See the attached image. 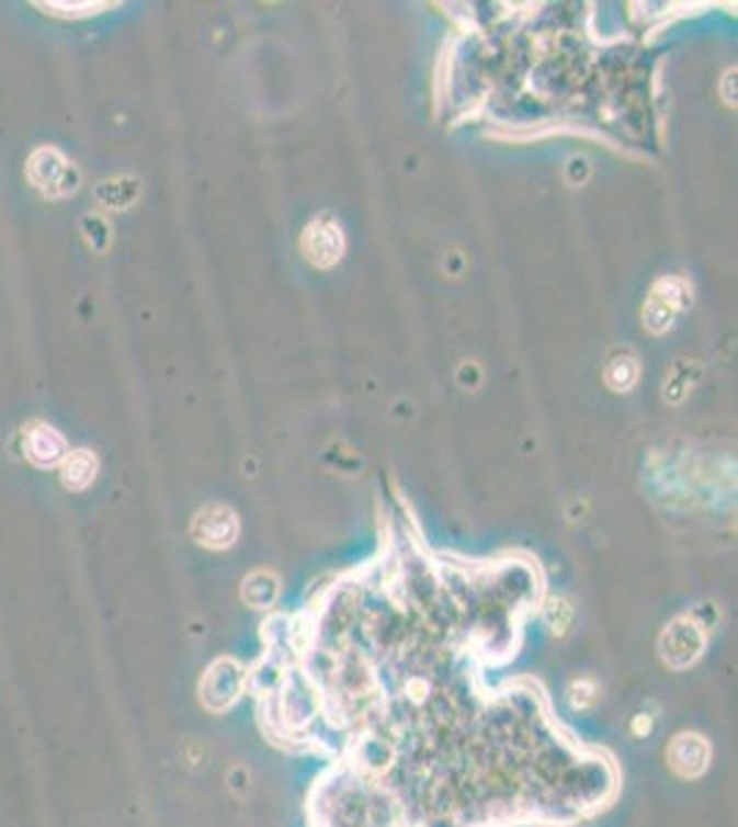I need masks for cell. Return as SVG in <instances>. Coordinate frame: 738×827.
<instances>
[{
	"mask_svg": "<svg viewBox=\"0 0 738 827\" xmlns=\"http://www.w3.org/2000/svg\"><path fill=\"white\" fill-rule=\"evenodd\" d=\"M686 304H689L686 284L678 282V279H665V282L656 284L654 293H650L648 306H645V326H648L650 331L670 329L675 315L681 313Z\"/></svg>",
	"mask_w": 738,
	"mask_h": 827,
	"instance_id": "cell-1",
	"label": "cell"
},
{
	"mask_svg": "<svg viewBox=\"0 0 738 827\" xmlns=\"http://www.w3.org/2000/svg\"><path fill=\"white\" fill-rule=\"evenodd\" d=\"M96 475V458L89 450H75L64 458L61 464V480L69 488H86Z\"/></svg>",
	"mask_w": 738,
	"mask_h": 827,
	"instance_id": "cell-7",
	"label": "cell"
},
{
	"mask_svg": "<svg viewBox=\"0 0 738 827\" xmlns=\"http://www.w3.org/2000/svg\"><path fill=\"white\" fill-rule=\"evenodd\" d=\"M344 240L337 224L331 222H315L304 235V251L315 265L328 268L342 257Z\"/></svg>",
	"mask_w": 738,
	"mask_h": 827,
	"instance_id": "cell-4",
	"label": "cell"
},
{
	"mask_svg": "<svg viewBox=\"0 0 738 827\" xmlns=\"http://www.w3.org/2000/svg\"><path fill=\"white\" fill-rule=\"evenodd\" d=\"M193 535L198 544L213 546V550H224V546L235 544L237 539V519L229 508L224 505H209L193 522Z\"/></svg>",
	"mask_w": 738,
	"mask_h": 827,
	"instance_id": "cell-2",
	"label": "cell"
},
{
	"mask_svg": "<svg viewBox=\"0 0 738 827\" xmlns=\"http://www.w3.org/2000/svg\"><path fill=\"white\" fill-rule=\"evenodd\" d=\"M276 593H279L276 577H271V574H265V571L246 579V590H242L246 601L254 607H271L273 601H276Z\"/></svg>",
	"mask_w": 738,
	"mask_h": 827,
	"instance_id": "cell-10",
	"label": "cell"
},
{
	"mask_svg": "<svg viewBox=\"0 0 738 827\" xmlns=\"http://www.w3.org/2000/svg\"><path fill=\"white\" fill-rule=\"evenodd\" d=\"M242 690V673L231 662H218L207 673V684H202V701H207L209 709L229 706Z\"/></svg>",
	"mask_w": 738,
	"mask_h": 827,
	"instance_id": "cell-6",
	"label": "cell"
},
{
	"mask_svg": "<svg viewBox=\"0 0 738 827\" xmlns=\"http://www.w3.org/2000/svg\"><path fill=\"white\" fill-rule=\"evenodd\" d=\"M637 375H639V367H637V359H634L632 353H621V356H614L612 362L606 364V384L617 392L632 389Z\"/></svg>",
	"mask_w": 738,
	"mask_h": 827,
	"instance_id": "cell-9",
	"label": "cell"
},
{
	"mask_svg": "<svg viewBox=\"0 0 738 827\" xmlns=\"http://www.w3.org/2000/svg\"><path fill=\"white\" fill-rule=\"evenodd\" d=\"M25 450L36 466H58L69 455L67 439L50 426H34L25 433Z\"/></svg>",
	"mask_w": 738,
	"mask_h": 827,
	"instance_id": "cell-5",
	"label": "cell"
},
{
	"mask_svg": "<svg viewBox=\"0 0 738 827\" xmlns=\"http://www.w3.org/2000/svg\"><path fill=\"white\" fill-rule=\"evenodd\" d=\"M694 743H697V734H681V737L672 743L670 748V764L675 767L681 775H700L708 764V754H692Z\"/></svg>",
	"mask_w": 738,
	"mask_h": 827,
	"instance_id": "cell-8",
	"label": "cell"
},
{
	"mask_svg": "<svg viewBox=\"0 0 738 827\" xmlns=\"http://www.w3.org/2000/svg\"><path fill=\"white\" fill-rule=\"evenodd\" d=\"M661 648H665L661 654H665V659L672 668H683V665L697 659L700 648H703V632H700V626H694L692 621L681 618V621H675V624L665 632Z\"/></svg>",
	"mask_w": 738,
	"mask_h": 827,
	"instance_id": "cell-3",
	"label": "cell"
}]
</instances>
